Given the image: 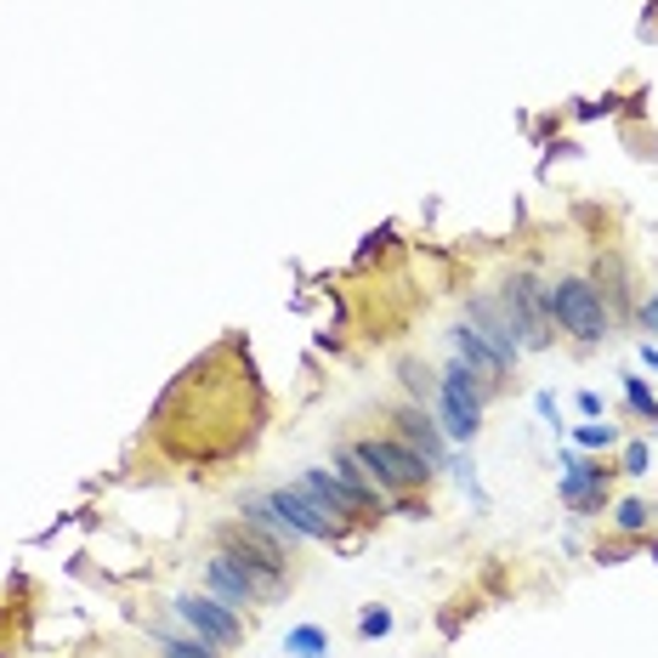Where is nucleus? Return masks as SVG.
<instances>
[{
    "label": "nucleus",
    "instance_id": "f03ea898",
    "mask_svg": "<svg viewBox=\"0 0 658 658\" xmlns=\"http://www.w3.org/2000/svg\"><path fill=\"white\" fill-rule=\"evenodd\" d=\"M500 312H505V323H511V336H516V347H545L551 341V290L539 285V278H528V273H511L505 285H500Z\"/></svg>",
    "mask_w": 658,
    "mask_h": 658
},
{
    "label": "nucleus",
    "instance_id": "20e7f679",
    "mask_svg": "<svg viewBox=\"0 0 658 658\" xmlns=\"http://www.w3.org/2000/svg\"><path fill=\"white\" fill-rule=\"evenodd\" d=\"M483 381L465 363H449L443 374H438V403H443V432L449 438H460V443H472L477 438V426H483Z\"/></svg>",
    "mask_w": 658,
    "mask_h": 658
},
{
    "label": "nucleus",
    "instance_id": "a211bd4d",
    "mask_svg": "<svg viewBox=\"0 0 658 658\" xmlns=\"http://www.w3.org/2000/svg\"><path fill=\"white\" fill-rule=\"evenodd\" d=\"M647 465H652V449H647V443H630V449H625V472H630V477H641Z\"/></svg>",
    "mask_w": 658,
    "mask_h": 658
},
{
    "label": "nucleus",
    "instance_id": "7ed1b4c3",
    "mask_svg": "<svg viewBox=\"0 0 658 658\" xmlns=\"http://www.w3.org/2000/svg\"><path fill=\"white\" fill-rule=\"evenodd\" d=\"M551 318L568 329L574 341H602L607 336V301L602 290L590 285V278H562V285H551Z\"/></svg>",
    "mask_w": 658,
    "mask_h": 658
},
{
    "label": "nucleus",
    "instance_id": "6e6552de",
    "mask_svg": "<svg viewBox=\"0 0 658 658\" xmlns=\"http://www.w3.org/2000/svg\"><path fill=\"white\" fill-rule=\"evenodd\" d=\"M205 585L216 590V602L222 607H233V614H239L245 602H261V590H256V579L239 568V562H233L227 551H210V562H205Z\"/></svg>",
    "mask_w": 658,
    "mask_h": 658
},
{
    "label": "nucleus",
    "instance_id": "f257e3e1",
    "mask_svg": "<svg viewBox=\"0 0 658 658\" xmlns=\"http://www.w3.org/2000/svg\"><path fill=\"white\" fill-rule=\"evenodd\" d=\"M352 454H358V465H363V477H369L374 489H392V494L432 483V472H438V465L420 454V449H409L403 438H363Z\"/></svg>",
    "mask_w": 658,
    "mask_h": 658
},
{
    "label": "nucleus",
    "instance_id": "1a4fd4ad",
    "mask_svg": "<svg viewBox=\"0 0 658 658\" xmlns=\"http://www.w3.org/2000/svg\"><path fill=\"white\" fill-rule=\"evenodd\" d=\"M562 500H568L574 511H602L607 500V465H590L579 454L562 460Z\"/></svg>",
    "mask_w": 658,
    "mask_h": 658
},
{
    "label": "nucleus",
    "instance_id": "6ab92c4d",
    "mask_svg": "<svg viewBox=\"0 0 658 658\" xmlns=\"http://www.w3.org/2000/svg\"><path fill=\"white\" fill-rule=\"evenodd\" d=\"M579 443L585 449H607V443H614V426H607V420H602V426H579Z\"/></svg>",
    "mask_w": 658,
    "mask_h": 658
},
{
    "label": "nucleus",
    "instance_id": "0eeeda50",
    "mask_svg": "<svg viewBox=\"0 0 658 658\" xmlns=\"http://www.w3.org/2000/svg\"><path fill=\"white\" fill-rule=\"evenodd\" d=\"M278 516H285V523L301 534V539H336L341 534V523H336V516H329V511H318L301 489H273V494H261Z\"/></svg>",
    "mask_w": 658,
    "mask_h": 658
},
{
    "label": "nucleus",
    "instance_id": "aec40b11",
    "mask_svg": "<svg viewBox=\"0 0 658 658\" xmlns=\"http://www.w3.org/2000/svg\"><path fill=\"white\" fill-rule=\"evenodd\" d=\"M641 323H647L652 336H658V296H652V301H641Z\"/></svg>",
    "mask_w": 658,
    "mask_h": 658
},
{
    "label": "nucleus",
    "instance_id": "f8f14e48",
    "mask_svg": "<svg viewBox=\"0 0 658 658\" xmlns=\"http://www.w3.org/2000/svg\"><path fill=\"white\" fill-rule=\"evenodd\" d=\"M165 658H216V647L205 636H160Z\"/></svg>",
    "mask_w": 658,
    "mask_h": 658
},
{
    "label": "nucleus",
    "instance_id": "4468645a",
    "mask_svg": "<svg viewBox=\"0 0 658 658\" xmlns=\"http://www.w3.org/2000/svg\"><path fill=\"white\" fill-rule=\"evenodd\" d=\"M625 398H630V409H636V414L658 420V398H652V392H647V387L636 381V374H625Z\"/></svg>",
    "mask_w": 658,
    "mask_h": 658
},
{
    "label": "nucleus",
    "instance_id": "423d86ee",
    "mask_svg": "<svg viewBox=\"0 0 658 658\" xmlns=\"http://www.w3.org/2000/svg\"><path fill=\"white\" fill-rule=\"evenodd\" d=\"M176 614H182L187 630L205 636L210 647H239V641H245L239 614H233V607H222L216 596H176Z\"/></svg>",
    "mask_w": 658,
    "mask_h": 658
},
{
    "label": "nucleus",
    "instance_id": "ddd939ff",
    "mask_svg": "<svg viewBox=\"0 0 658 658\" xmlns=\"http://www.w3.org/2000/svg\"><path fill=\"white\" fill-rule=\"evenodd\" d=\"M329 641H323V630H312V625H301V630H290L285 636V652H296V658H318Z\"/></svg>",
    "mask_w": 658,
    "mask_h": 658
},
{
    "label": "nucleus",
    "instance_id": "9b49d317",
    "mask_svg": "<svg viewBox=\"0 0 658 658\" xmlns=\"http://www.w3.org/2000/svg\"><path fill=\"white\" fill-rule=\"evenodd\" d=\"M392 420H398V432H403V443H409V449H420L432 465H443V432L432 426L426 414H420V409H398Z\"/></svg>",
    "mask_w": 658,
    "mask_h": 658
},
{
    "label": "nucleus",
    "instance_id": "dca6fc26",
    "mask_svg": "<svg viewBox=\"0 0 658 658\" xmlns=\"http://www.w3.org/2000/svg\"><path fill=\"white\" fill-rule=\"evenodd\" d=\"M403 387H409L414 398H432V392H438V381H432V369H420V363H403Z\"/></svg>",
    "mask_w": 658,
    "mask_h": 658
},
{
    "label": "nucleus",
    "instance_id": "9d476101",
    "mask_svg": "<svg viewBox=\"0 0 658 658\" xmlns=\"http://www.w3.org/2000/svg\"><path fill=\"white\" fill-rule=\"evenodd\" d=\"M454 363L472 369L477 381H483V392H494V387H500V374H505V358H500V352L477 336L472 323H460V329H454Z\"/></svg>",
    "mask_w": 658,
    "mask_h": 658
},
{
    "label": "nucleus",
    "instance_id": "f3484780",
    "mask_svg": "<svg viewBox=\"0 0 658 658\" xmlns=\"http://www.w3.org/2000/svg\"><path fill=\"white\" fill-rule=\"evenodd\" d=\"M358 630H363L369 641H374V636H387V630H392V614H387V607H374V614L358 619Z\"/></svg>",
    "mask_w": 658,
    "mask_h": 658
},
{
    "label": "nucleus",
    "instance_id": "39448f33",
    "mask_svg": "<svg viewBox=\"0 0 658 658\" xmlns=\"http://www.w3.org/2000/svg\"><path fill=\"white\" fill-rule=\"evenodd\" d=\"M296 489H301L318 511L336 516V523H347V516H369V511H374V494H369L363 483H347L336 465H329V472H323V465H312V472H301Z\"/></svg>",
    "mask_w": 658,
    "mask_h": 658
},
{
    "label": "nucleus",
    "instance_id": "2eb2a0df",
    "mask_svg": "<svg viewBox=\"0 0 658 658\" xmlns=\"http://www.w3.org/2000/svg\"><path fill=\"white\" fill-rule=\"evenodd\" d=\"M647 516H652V511H647L641 500H625V505L614 511V523H619L625 534H641V528H647Z\"/></svg>",
    "mask_w": 658,
    "mask_h": 658
}]
</instances>
